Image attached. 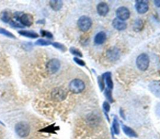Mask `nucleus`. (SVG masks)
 Masks as SVG:
<instances>
[{
	"label": "nucleus",
	"instance_id": "obj_29",
	"mask_svg": "<svg viewBox=\"0 0 160 139\" xmlns=\"http://www.w3.org/2000/svg\"><path fill=\"white\" fill-rule=\"evenodd\" d=\"M10 25L12 28H23L24 26L21 24L18 23L14 21H11L10 23Z\"/></svg>",
	"mask_w": 160,
	"mask_h": 139
},
{
	"label": "nucleus",
	"instance_id": "obj_14",
	"mask_svg": "<svg viewBox=\"0 0 160 139\" xmlns=\"http://www.w3.org/2000/svg\"><path fill=\"white\" fill-rule=\"evenodd\" d=\"M106 40V35L103 31H100L95 36L94 42L97 44H101L105 42Z\"/></svg>",
	"mask_w": 160,
	"mask_h": 139
},
{
	"label": "nucleus",
	"instance_id": "obj_2",
	"mask_svg": "<svg viewBox=\"0 0 160 139\" xmlns=\"http://www.w3.org/2000/svg\"><path fill=\"white\" fill-rule=\"evenodd\" d=\"M136 66L140 70L146 71L148 69L149 64V58L147 54L142 53L136 58Z\"/></svg>",
	"mask_w": 160,
	"mask_h": 139
},
{
	"label": "nucleus",
	"instance_id": "obj_32",
	"mask_svg": "<svg viewBox=\"0 0 160 139\" xmlns=\"http://www.w3.org/2000/svg\"><path fill=\"white\" fill-rule=\"evenodd\" d=\"M119 114H120V115H121V118H123L124 120H125V119H126L125 115H124V111H123V110H122V109H120V110H119Z\"/></svg>",
	"mask_w": 160,
	"mask_h": 139
},
{
	"label": "nucleus",
	"instance_id": "obj_4",
	"mask_svg": "<svg viewBox=\"0 0 160 139\" xmlns=\"http://www.w3.org/2000/svg\"><path fill=\"white\" fill-rule=\"evenodd\" d=\"M92 26V21L90 17L82 16L78 20V26L83 32H86L90 29Z\"/></svg>",
	"mask_w": 160,
	"mask_h": 139
},
{
	"label": "nucleus",
	"instance_id": "obj_17",
	"mask_svg": "<svg viewBox=\"0 0 160 139\" xmlns=\"http://www.w3.org/2000/svg\"><path fill=\"white\" fill-rule=\"evenodd\" d=\"M122 129L123 131L124 132V133L126 134V135L130 137H137L138 135L137 133L133 131V130L129 127L125 125H122Z\"/></svg>",
	"mask_w": 160,
	"mask_h": 139
},
{
	"label": "nucleus",
	"instance_id": "obj_27",
	"mask_svg": "<svg viewBox=\"0 0 160 139\" xmlns=\"http://www.w3.org/2000/svg\"><path fill=\"white\" fill-rule=\"evenodd\" d=\"M40 33H41V36L43 37H46L49 39H52L53 38V34L51 32H50V31L41 30V31H40Z\"/></svg>",
	"mask_w": 160,
	"mask_h": 139
},
{
	"label": "nucleus",
	"instance_id": "obj_10",
	"mask_svg": "<svg viewBox=\"0 0 160 139\" xmlns=\"http://www.w3.org/2000/svg\"><path fill=\"white\" fill-rule=\"evenodd\" d=\"M135 8L136 11L140 14H144L148 11L149 6L148 2L146 1H136Z\"/></svg>",
	"mask_w": 160,
	"mask_h": 139
},
{
	"label": "nucleus",
	"instance_id": "obj_9",
	"mask_svg": "<svg viewBox=\"0 0 160 139\" xmlns=\"http://www.w3.org/2000/svg\"><path fill=\"white\" fill-rule=\"evenodd\" d=\"M106 55H107L109 60L112 61H114L119 58L120 52L119 49L116 47H111L108 50Z\"/></svg>",
	"mask_w": 160,
	"mask_h": 139
},
{
	"label": "nucleus",
	"instance_id": "obj_12",
	"mask_svg": "<svg viewBox=\"0 0 160 139\" xmlns=\"http://www.w3.org/2000/svg\"><path fill=\"white\" fill-rule=\"evenodd\" d=\"M112 25L113 27L118 31L124 30L127 27L126 22L120 20L118 18H114L112 22Z\"/></svg>",
	"mask_w": 160,
	"mask_h": 139
},
{
	"label": "nucleus",
	"instance_id": "obj_18",
	"mask_svg": "<svg viewBox=\"0 0 160 139\" xmlns=\"http://www.w3.org/2000/svg\"><path fill=\"white\" fill-rule=\"evenodd\" d=\"M143 28V22L141 20H136L133 25V30L136 32H139Z\"/></svg>",
	"mask_w": 160,
	"mask_h": 139
},
{
	"label": "nucleus",
	"instance_id": "obj_23",
	"mask_svg": "<svg viewBox=\"0 0 160 139\" xmlns=\"http://www.w3.org/2000/svg\"><path fill=\"white\" fill-rule=\"evenodd\" d=\"M0 34H1L4 36H6V37H7L8 38L16 39V37L12 33H11L10 31H9L3 28H0Z\"/></svg>",
	"mask_w": 160,
	"mask_h": 139
},
{
	"label": "nucleus",
	"instance_id": "obj_5",
	"mask_svg": "<svg viewBox=\"0 0 160 139\" xmlns=\"http://www.w3.org/2000/svg\"><path fill=\"white\" fill-rule=\"evenodd\" d=\"M60 60L56 58H53L47 63L46 70L50 74H55L60 70Z\"/></svg>",
	"mask_w": 160,
	"mask_h": 139
},
{
	"label": "nucleus",
	"instance_id": "obj_28",
	"mask_svg": "<svg viewBox=\"0 0 160 139\" xmlns=\"http://www.w3.org/2000/svg\"><path fill=\"white\" fill-rule=\"evenodd\" d=\"M104 79L102 78L101 76L100 77H98V84H99V87L100 88L101 91H103V90L105 89V83H104Z\"/></svg>",
	"mask_w": 160,
	"mask_h": 139
},
{
	"label": "nucleus",
	"instance_id": "obj_22",
	"mask_svg": "<svg viewBox=\"0 0 160 139\" xmlns=\"http://www.w3.org/2000/svg\"><path fill=\"white\" fill-rule=\"evenodd\" d=\"M50 44H52V43L50 41L44 39H39L35 42V45L38 46H48Z\"/></svg>",
	"mask_w": 160,
	"mask_h": 139
},
{
	"label": "nucleus",
	"instance_id": "obj_1",
	"mask_svg": "<svg viewBox=\"0 0 160 139\" xmlns=\"http://www.w3.org/2000/svg\"><path fill=\"white\" fill-rule=\"evenodd\" d=\"M15 132L20 137H26L30 133V127L28 123L25 122H20L16 124Z\"/></svg>",
	"mask_w": 160,
	"mask_h": 139
},
{
	"label": "nucleus",
	"instance_id": "obj_7",
	"mask_svg": "<svg viewBox=\"0 0 160 139\" xmlns=\"http://www.w3.org/2000/svg\"><path fill=\"white\" fill-rule=\"evenodd\" d=\"M117 18L121 21L128 20L130 16V11L126 7L121 6L117 9L116 11Z\"/></svg>",
	"mask_w": 160,
	"mask_h": 139
},
{
	"label": "nucleus",
	"instance_id": "obj_16",
	"mask_svg": "<svg viewBox=\"0 0 160 139\" xmlns=\"http://www.w3.org/2000/svg\"><path fill=\"white\" fill-rule=\"evenodd\" d=\"M50 5L52 10L57 11L60 10L63 7V3L61 0H51L50 1Z\"/></svg>",
	"mask_w": 160,
	"mask_h": 139
},
{
	"label": "nucleus",
	"instance_id": "obj_31",
	"mask_svg": "<svg viewBox=\"0 0 160 139\" xmlns=\"http://www.w3.org/2000/svg\"><path fill=\"white\" fill-rule=\"evenodd\" d=\"M74 61L76 63V64L80 66H84L86 65L85 62H84L83 60H82L81 59H80V58H78L77 57H74L73 58Z\"/></svg>",
	"mask_w": 160,
	"mask_h": 139
},
{
	"label": "nucleus",
	"instance_id": "obj_33",
	"mask_svg": "<svg viewBox=\"0 0 160 139\" xmlns=\"http://www.w3.org/2000/svg\"><path fill=\"white\" fill-rule=\"evenodd\" d=\"M154 3L156 6L160 8V0H155V1H154Z\"/></svg>",
	"mask_w": 160,
	"mask_h": 139
},
{
	"label": "nucleus",
	"instance_id": "obj_35",
	"mask_svg": "<svg viewBox=\"0 0 160 139\" xmlns=\"http://www.w3.org/2000/svg\"><path fill=\"white\" fill-rule=\"evenodd\" d=\"M157 113L160 116V105H159L157 107Z\"/></svg>",
	"mask_w": 160,
	"mask_h": 139
},
{
	"label": "nucleus",
	"instance_id": "obj_34",
	"mask_svg": "<svg viewBox=\"0 0 160 139\" xmlns=\"http://www.w3.org/2000/svg\"><path fill=\"white\" fill-rule=\"evenodd\" d=\"M36 23L38 24H44L45 23V20H44V19L43 20H38Z\"/></svg>",
	"mask_w": 160,
	"mask_h": 139
},
{
	"label": "nucleus",
	"instance_id": "obj_8",
	"mask_svg": "<svg viewBox=\"0 0 160 139\" xmlns=\"http://www.w3.org/2000/svg\"><path fill=\"white\" fill-rule=\"evenodd\" d=\"M21 24L23 26H32L33 23V17L32 15L28 13H24L20 16L19 19Z\"/></svg>",
	"mask_w": 160,
	"mask_h": 139
},
{
	"label": "nucleus",
	"instance_id": "obj_24",
	"mask_svg": "<svg viewBox=\"0 0 160 139\" xmlns=\"http://www.w3.org/2000/svg\"><path fill=\"white\" fill-rule=\"evenodd\" d=\"M112 90H110L108 88H106L105 91V95L106 98H107L108 100L110 103H113V97H112Z\"/></svg>",
	"mask_w": 160,
	"mask_h": 139
},
{
	"label": "nucleus",
	"instance_id": "obj_3",
	"mask_svg": "<svg viewBox=\"0 0 160 139\" xmlns=\"http://www.w3.org/2000/svg\"><path fill=\"white\" fill-rule=\"evenodd\" d=\"M85 88V85L83 80L76 78L69 83V89L73 93H79Z\"/></svg>",
	"mask_w": 160,
	"mask_h": 139
},
{
	"label": "nucleus",
	"instance_id": "obj_15",
	"mask_svg": "<svg viewBox=\"0 0 160 139\" xmlns=\"http://www.w3.org/2000/svg\"><path fill=\"white\" fill-rule=\"evenodd\" d=\"M18 33L25 37H28L30 38H37L39 37V35L36 32L33 31L29 30H20L18 31Z\"/></svg>",
	"mask_w": 160,
	"mask_h": 139
},
{
	"label": "nucleus",
	"instance_id": "obj_30",
	"mask_svg": "<svg viewBox=\"0 0 160 139\" xmlns=\"http://www.w3.org/2000/svg\"><path fill=\"white\" fill-rule=\"evenodd\" d=\"M103 109L105 111V112L106 113H108V112L110 110V105L109 104V102H104V103L103 104Z\"/></svg>",
	"mask_w": 160,
	"mask_h": 139
},
{
	"label": "nucleus",
	"instance_id": "obj_26",
	"mask_svg": "<svg viewBox=\"0 0 160 139\" xmlns=\"http://www.w3.org/2000/svg\"><path fill=\"white\" fill-rule=\"evenodd\" d=\"M69 52L71 53H72V54L78 57H83L82 53L80 52L79 50H78V49H76V48H74V47L70 48Z\"/></svg>",
	"mask_w": 160,
	"mask_h": 139
},
{
	"label": "nucleus",
	"instance_id": "obj_6",
	"mask_svg": "<svg viewBox=\"0 0 160 139\" xmlns=\"http://www.w3.org/2000/svg\"><path fill=\"white\" fill-rule=\"evenodd\" d=\"M51 98L53 100L58 102L64 100L67 96V93L63 89L60 88H55L53 90L51 93Z\"/></svg>",
	"mask_w": 160,
	"mask_h": 139
},
{
	"label": "nucleus",
	"instance_id": "obj_19",
	"mask_svg": "<svg viewBox=\"0 0 160 139\" xmlns=\"http://www.w3.org/2000/svg\"><path fill=\"white\" fill-rule=\"evenodd\" d=\"M10 13L7 11H3L0 14V19L2 21H3L4 23H8L9 21H10Z\"/></svg>",
	"mask_w": 160,
	"mask_h": 139
},
{
	"label": "nucleus",
	"instance_id": "obj_21",
	"mask_svg": "<svg viewBox=\"0 0 160 139\" xmlns=\"http://www.w3.org/2000/svg\"><path fill=\"white\" fill-rule=\"evenodd\" d=\"M88 120L89 121V122H90V123H91L92 125H94V124L98 123L100 118L97 115L91 114L88 116Z\"/></svg>",
	"mask_w": 160,
	"mask_h": 139
},
{
	"label": "nucleus",
	"instance_id": "obj_13",
	"mask_svg": "<svg viewBox=\"0 0 160 139\" xmlns=\"http://www.w3.org/2000/svg\"><path fill=\"white\" fill-rule=\"evenodd\" d=\"M101 77L104 80H105L106 85H107V88L110 90H112L113 88V82L112 80V73H111V72H106L103 73Z\"/></svg>",
	"mask_w": 160,
	"mask_h": 139
},
{
	"label": "nucleus",
	"instance_id": "obj_20",
	"mask_svg": "<svg viewBox=\"0 0 160 139\" xmlns=\"http://www.w3.org/2000/svg\"><path fill=\"white\" fill-rule=\"evenodd\" d=\"M112 129L114 134L118 135V134L119 133V122L118 121L116 116H114V118L113 119Z\"/></svg>",
	"mask_w": 160,
	"mask_h": 139
},
{
	"label": "nucleus",
	"instance_id": "obj_11",
	"mask_svg": "<svg viewBox=\"0 0 160 139\" xmlns=\"http://www.w3.org/2000/svg\"><path fill=\"white\" fill-rule=\"evenodd\" d=\"M97 12L101 16H105L109 12V7L106 3L102 2L99 3L97 6Z\"/></svg>",
	"mask_w": 160,
	"mask_h": 139
},
{
	"label": "nucleus",
	"instance_id": "obj_25",
	"mask_svg": "<svg viewBox=\"0 0 160 139\" xmlns=\"http://www.w3.org/2000/svg\"><path fill=\"white\" fill-rule=\"evenodd\" d=\"M52 45L55 48L58 49V50H61V52H65L66 50V47L64 45V44H61L60 43L58 42H54L52 43Z\"/></svg>",
	"mask_w": 160,
	"mask_h": 139
}]
</instances>
